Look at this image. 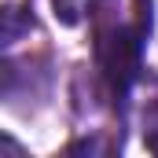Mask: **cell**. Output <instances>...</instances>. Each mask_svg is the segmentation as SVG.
I'll use <instances>...</instances> for the list:
<instances>
[{"instance_id":"6da1fadb","label":"cell","mask_w":158,"mask_h":158,"mask_svg":"<svg viewBox=\"0 0 158 158\" xmlns=\"http://www.w3.org/2000/svg\"><path fill=\"white\" fill-rule=\"evenodd\" d=\"M96 63L107 88L114 96H125L143 70V30L132 26H110L96 37Z\"/></svg>"},{"instance_id":"7a4b0ae2","label":"cell","mask_w":158,"mask_h":158,"mask_svg":"<svg viewBox=\"0 0 158 158\" xmlns=\"http://www.w3.org/2000/svg\"><path fill=\"white\" fill-rule=\"evenodd\" d=\"M96 4H99V0H52V11H55V19H59L63 26H77Z\"/></svg>"},{"instance_id":"3957f363","label":"cell","mask_w":158,"mask_h":158,"mask_svg":"<svg viewBox=\"0 0 158 158\" xmlns=\"http://www.w3.org/2000/svg\"><path fill=\"white\" fill-rule=\"evenodd\" d=\"M19 30H22L19 26V7H7L4 11V44H15L19 40Z\"/></svg>"}]
</instances>
